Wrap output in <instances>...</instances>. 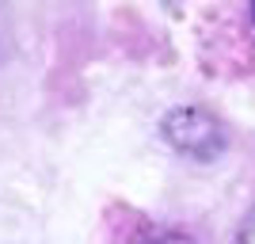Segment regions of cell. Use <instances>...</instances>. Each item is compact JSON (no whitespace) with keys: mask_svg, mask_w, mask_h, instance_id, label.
<instances>
[{"mask_svg":"<svg viewBox=\"0 0 255 244\" xmlns=\"http://www.w3.org/2000/svg\"><path fill=\"white\" fill-rule=\"evenodd\" d=\"M160 130H164L171 149H179L183 157H191V160H213L229 145L221 118L210 115L206 107H175V111L164 115Z\"/></svg>","mask_w":255,"mask_h":244,"instance_id":"1","label":"cell"},{"mask_svg":"<svg viewBox=\"0 0 255 244\" xmlns=\"http://www.w3.org/2000/svg\"><path fill=\"white\" fill-rule=\"evenodd\" d=\"M111 225H115V241L111 244H194L191 233H183L175 225L149 222L137 210H115Z\"/></svg>","mask_w":255,"mask_h":244,"instance_id":"2","label":"cell"},{"mask_svg":"<svg viewBox=\"0 0 255 244\" xmlns=\"http://www.w3.org/2000/svg\"><path fill=\"white\" fill-rule=\"evenodd\" d=\"M236 244H255V206H252V214L244 218V225H240V233H236Z\"/></svg>","mask_w":255,"mask_h":244,"instance_id":"3","label":"cell"},{"mask_svg":"<svg viewBox=\"0 0 255 244\" xmlns=\"http://www.w3.org/2000/svg\"><path fill=\"white\" fill-rule=\"evenodd\" d=\"M252 19H255V4H252Z\"/></svg>","mask_w":255,"mask_h":244,"instance_id":"4","label":"cell"}]
</instances>
